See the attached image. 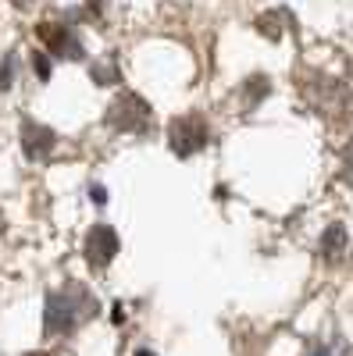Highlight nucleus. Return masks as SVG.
I'll use <instances>...</instances> for the list:
<instances>
[{"label": "nucleus", "instance_id": "obj_1", "mask_svg": "<svg viewBox=\"0 0 353 356\" xmlns=\"http://www.w3.org/2000/svg\"><path fill=\"white\" fill-rule=\"evenodd\" d=\"M100 314V303L97 296L79 285V282H65L47 292V310H43V332L47 339H57V335H72L75 328H82L86 321H93Z\"/></svg>", "mask_w": 353, "mask_h": 356}, {"label": "nucleus", "instance_id": "obj_2", "mask_svg": "<svg viewBox=\"0 0 353 356\" xmlns=\"http://www.w3.org/2000/svg\"><path fill=\"white\" fill-rule=\"evenodd\" d=\"M207 122L200 114H186V118H175L168 125V146L175 157H193L196 150L207 146Z\"/></svg>", "mask_w": 353, "mask_h": 356}, {"label": "nucleus", "instance_id": "obj_3", "mask_svg": "<svg viewBox=\"0 0 353 356\" xmlns=\"http://www.w3.org/2000/svg\"><path fill=\"white\" fill-rule=\"evenodd\" d=\"M107 125L118 132H146L150 129V104L136 93H118V100L107 107Z\"/></svg>", "mask_w": 353, "mask_h": 356}, {"label": "nucleus", "instance_id": "obj_4", "mask_svg": "<svg viewBox=\"0 0 353 356\" xmlns=\"http://www.w3.org/2000/svg\"><path fill=\"white\" fill-rule=\"evenodd\" d=\"M118 246H122V243H118V232L111 225H93L90 232H86L82 253H86V260L93 264V271H104V267L114 260Z\"/></svg>", "mask_w": 353, "mask_h": 356}, {"label": "nucleus", "instance_id": "obj_5", "mask_svg": "<svg viewBox=\"0 0 353 356\" xmlns=\"http://www.w3.org/2000/svg\"><path fill=\"white\" fill-rule=\"evenodd\" d=\"M22 146H25L29 161H47L54 154V146H57V136L40 122H25L22 125Z\"/></svg>", "mask_w": 353, "mask_h": 356}, {"label": "nucleus", "instance_id": "obj_6", "mask_svg": "<svg viewBox=\"0 0 353 356\" xmlns=\"http://www.w3.org/2000/svg\"><path fill=\"white\" fill-rule=\"evenodd\" d=\"M40 36H43V43H47L57 57H82L79 40L72 36V29H65V25H40Z\"/></svg>", "mask_w": 353, "mask_h": 356}, {"label": "nucleus", "instance_id": "obj_7", "mask_svg": "<svg viewBox=\"0 0 353 356\" xmlns=\"http://www.w3.org/2000/svg\"><path fill=\"white\" fill-rule=\"evenodd\" d=\"M346 243H350L346 225H329V232L321 235V257H325V260H339L343 250H346Z\"/></svg>", "mask_w": 353, "mask_h": 356}, {"label": "nucleus", "instance_id": "obj_8", "mask_svg": "<svg viewBox=\"0 0 353 356\" xmlns=\"http://www.w3.org/2000/svg\"><path fill=\"white\" fill-rule=\"evenodd\" d=\"M307 356H353V346L343 342V339H336V342H314L307 349Z\"/></svg>", "mask_w": 353, "mask_h": 356}, {"label": "nucleus", "instance_id": "obj_9", "mask_svg": "<svg viewBox=\"0 0 353 356\" xmlns=\"http://www.w3.org/2000/svg\"><path fill=\"white\" fill-rule=\"evenodd\" d=\"M343 182L353 186V136L346 143V150H343Z\"/></svg>", "mask_w": 353, "mask_h": 356}, {"label": "nucleus", "instance_id": "obj_10", "mask_svg": "<svg viewBox=\"0 0 353 356\" xmlns=\"http://www.w3.org/2000/svg\"><path fill=\"white\" fill-rule=\"evenodd\" d=\"M93 200H97V203H104V200H107V193H104L100 186H93Z\"/></svg>", "mask_w": 353, "mask_h": 356}, {"label": "nucleus", "instance_id": "obj_11", "mask_svg": "<svg viewBox=\"0 0 353 356\" xmlns=\"http://www.w3.org/2000/svg\"><path fill=\"white\" fill-rule=\"evenodd\" d=\"M11 4H18V8H29V4H36V0H11Z\"/></svg>", "mask_w": 353, "mask_h": 356}, {"label": "nucleus", "instance_id": "obj_12", "mask_svg": "<svg viewBox=\"0 0 353 356\" xmlns=\"http://www.w3.org/2000/svg\"><path fill=\"white\" fill-rule=\"evenodd\" d=\"M136 356H157L154 349H136Z\"/></svg>", "mask_w": 353, "mask_h": 356}, {"label": "nucleus", "instance_id": "obj_13", "mask_svg": "<svg viewBox=\"0 0 353 356\" xmlns=\"http://www.w3.org/2000/svg\"><path fill=\"white\" fill-rule=\"evenodd\" d=\"M93 8H100V0H93Z\"/></svg>", "mask_w": 353, "mask_h": 356}]
</instances>
